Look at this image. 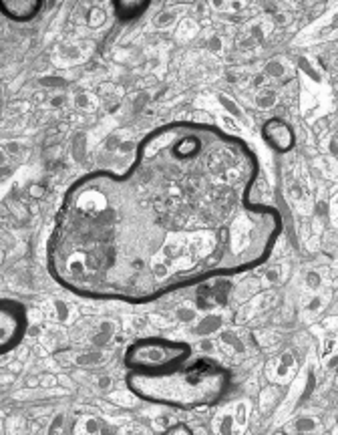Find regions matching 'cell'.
Listing matches in <instances>:
<instances>
[{
	"label": "cell",
	"mask_w": 338,
	"mask_h": 435,
	"mask_svg": "<svg viewBox=\"0 0 338 435\" xmlns=\"http://www.w3.org/2000/svg\"><path fill=\"white\" fill-rule=\"evenodd\" d=\"M274 302H276V296H274L272 292H268V294H260V296H254V298H250V301H248L246 304H241V306H240L238 315H236V322H238V324H244V322H248V320H250V318H254L256 315H260V312L268 310L270 306H274Z\"/></svg>",
	"instance_id": "obj_1"
},
{
	"label": "cell",
	"mask_w": 338,
	"mask_h": 435,
	"mask_svg": "<svg viewBox=\"0 0 338 435\" xmlns=\"http://www.w3.org/2000/svg\"><path fill=\"white\" fill-rule=\"evenodd\" d=\"M294 355L292 352H282V355L278 359H274L272 363H270L268 367V377L272 381H278V383H282V381H288L292 377V371H294Z\"/></svg>",
	"instance_id": "obj_2"
},
{
	"label": "cell",
	"mask_w": 338,
	"mask_h": 435,
	"mask_svg": "<svg viewBox=\"0 0 338 435\" xmlns=\"http://www.w3.org/2000/svg\"><path fill=\"white\" fill-rule=\"evenodd\" d=\"M250 232H252V226H250L248 220H244V218L234 224V228H232V248H234L236 254L246 250V246L250 244Z\"/></svg>",
	"instance_id": "obj_3"
},
{
	"label": "cell",
	"mask_w": 338,
	"mask_h": 435,
	"mask_svg": "<svg viewBox=\"0 0 338 435\" xmlns=\"http://www.w3.org/2000/svg\"><path fill=\"white\" fill-rule=\"evenodd\" d=\"M218 101L222 103V107H224L225 111L229 113V117H232L234 121L238 119L240 123L244 125V127H248V125H250L248 121H246V115H244V111H241V109L238 107V103H236V101H232L229 97H225V95H218Z\"/></svg>",
	"instance_id": "obj_4"
},
{
	"label": "cell",
	"mask_w": 338,
	"mask_h": 435,
	"mask_svg": "<svg viewBox=\"0 0 338 435\" xmlns=\"http://www.w3.org/2000/svg\"><path fill=\"white\" fill-rule=\"evenodd\" d=\"M296 399H298V381L290 387V393H288V399L282 403V407L278 409V417H276V421L280 423V421H284V419H288V415L292 413V409H294V403H296Z\"/></svg>",
	"instance_id": "obj_5"
},
{
	"label": "cell",
	"mask_w": 338,
	"mask_h": 435,
	"mask_svg": "<svg viewBox=\"0 0 338 435\" xmlns=\"http://www.w3.org/2000/svg\"><path fill=\"white\" fill-rule=\"evenodd\" d=\"M278 103V93L274 89H262L256 95V105L260 109H272Z\"/></svg>",
	"instance_id": "obj_6"
},
{
	"label": "cell",
	"mask_w": 338,
	"mask_h": 435,
	"mask_svg": "<svg viewBox=\"0 0 338 435\" xmlns=\"http://www.w3.org/2000/svg\"><path fill=\"white\" fill-rule=\"evenodd\" d=\"M47 315L52 317V318H59L61 322L69 320V306L61 301H52L48 306H47Z\"/></svg>",
	"instance_id": "obj_7"
},
{
	"label": "cell",
	"mask_w": 338,
	"mask_h": 435,
	"mask_svg": "<svg viewBox=\"0 0 338 435\" xmlns=\"http://www.w3.org/2000/svg\"><path fill=\"white\" fill-rule=\"evenodd\" d=\"M75 105L79 109H85V111H95V109H97V105H99V101H97V97H95V95L80 93V95H77V97H75Z\"/></svg>",
	"instance_id": "obj_8"
},
{
	"label": "cell",
	"mask_w": 338,
	"mask_h": 435,
	"mask_svg": "<svg viewBox=\"0 0 338 435\" xmlns=\"http://www.w3.org/2000/svg\"><path fill=\"white\" fill-rule=\"evenodd\" d=\"M197 34V24L193 20H181L179 26H177V38H193Z\"/></svg>",
	"instance_id": "obj_9"
},
{
	"label": "cell",
	"mask_w": 338,
	"mask_h": 435,
	"mask_svg": "<svg viewBox=\"0 0 338 435\" xmlns=\"http://www.w3.org/2000/svg\"><path fill=\"white\" fill-rule=\"evenodd\" d=\"M274 401H278V389H276V387H268V389L262 393V397H260V407H262V411H270V409H272Z\"/></svg>",
	"instance_id": "obj_10"
},
{
	"label": "cell",
	"mask_w": 338,
	"mask_h": 435,
	"mask_svg": "<svg viewBox=\"0 0 338 435\" xmlns=\"http://www.w3.org/2000/svg\"><path fill=\"white\" fill-rule=\"evenodd\" d=\"M220 341L224 347H229L234 352H244V345H241V341L234 335V333H222Z\"/></svg>",
	"instance_id": "obj_11"
},
{
	"label": "cell",
	"mask_w": 338,
	"mask_h": 435,
	"mask_svg": "<svg viewBox=\"0 0 338 435\" xmlns=\"http://www.w3.org/2000/svg\"><path fill=\"white\" fill-rule=\"evenodd\" d=\"M63 341H64L63 331H52V329H50V331H47L45 336H43V343H45V347H48V349L59 347Z\"/></svg>",
	"instance_id": "obj_12"
},
{
	"label": "cell",
	"mask_w": 338,
	"mask_h": 435,
	"mask_svg": "<svg viewBox=\"0 0 338 435\" xmlns=\"http://www.w3.org/2000/svg\"><path fill=\"white\" fill-rule=\"evenodd\" d=\"M75 431H77V433H91V435H93V433H99L101 429H99V423H97L95 419L83 417V419H80L79 423H77V429H75Z\"/></svg>",
	"instance_id": "obj_13"
},
{
	"label": "cell",
	"mask_w": 338,
	"mask_h": 435,
	"mask_svg": "<svg viewBox=\"0 0 338 435\" xmlns=\"http://www.w3.org/2000/svg\"><path fill=\"white\" fill-rule=\"evenodd\" d=\"M175 20H177V10H165V12H161V15L155 18V26L157 29H165V26H169V24H173Z\"/></svg>",
	"instance_id": "obj_14"
},
{
	"label": "cell",
	"mask_w": 338,
	"mask_h": 435,
	"mask_svg": "<svg viewBox=\"0 0 338 435\" xmlns=\"http://www.w3.org/2000/svg\"><path fill=\"white\" fill-rule=\"evenodd\" d=\"M304 282H306V288L312 290V292H316V290L322 288V276H320V272H314V270L306 272Z\"/></svg>",
	"instance_id": "obj_15"
},
{
	"label": "cell",
	"mask_w": 338,
	"mask_h": 435,
	"mask_svg": "<svg viewBox=\"0 0 338 435\" xmlns=\"http://www.w3.org/2000/svg\"><path fill=\"white\" fill-rule=\"evenodd\" d=\"M234 421L238 425H241L244 427L246 423H248V403L246 401H240L238 405H236V411H234Z\"/></svg>",
	"instance_id": "obj_16"
},
{
	"label": "cell",
	"mask_w": 338,
	"mask_h": 435,
	"mask_svg": "<svg viewBox=\"0 0 338 435\" xmlns=\"http://www.w3.org/2000/svg\"><path fill=\"white\" fill-rule=\"evenodd\" d=\"M105 20H107V15H105V10L103 8H99V6H95V8H91L89 10V24L91 26H101V24H105Z\"/></svg>",
	"instance_id": "obj_17"
},
{
	"label": "cell",
	"mask_w": 338,
	"mask_h": 435,
	"mask_svg": "<svg viewBox=\"0 0 338 435\" xmlns=\"http://www.w3.org/2000/svg\"><path fill=\"white\" fill-rule=\"evenodd\" d=\"M109 397H111L113 403H117L121 407H133V405H137V399H135L133 395H127V393H111Z\"/></svg>",
	"instance_id": "obj_18"
},
{
	"label": "cell",
	"mask_w": 338,
	"mask_h": 435,
	"mask_svg": "<svg viewBox=\"0 0 338 435\" xmlns=\"http://www.w3.org/2000/svg\"><path fill=\"white\" fill-rule=\"evenodd\" d=\"M324 304H326V298H324V296H314L312 301L306 304V312H308V315H318V312L324 308Z\"/></svg>",
	"instance_id": "obj_19"
},
{
	"label": "cell",
	"mask_w": 338,
	"mask_h": 435,
	"mask_svg": "<svg viewBox=\"0 0 338 435\" xmlns=\"http://www.w3.org/2000/svg\"><path fill=\"white\" fill-rule=\"evenodd\" d=\"M284 71H286V67H284L282 61H270V63L266 65V73H268V75H272V77H282Z\"/></svg>",
	"instance_id": "obj_20"
},
{
	"label": "cell",
	"mask_w": 338,
	"mask_h": 435,
	"mask_svg": "<svg viewBox=\"0 0 338 435\" xmlns=\"http://www.w3.org/2000/svg\"><path fill=\"white\" fill-rule=\"evenodd\" d=\"M113 329H115V324H113V322H105V324H101V335H99V336H95V338H93V343H95V345H103V336H105V338H109L111 333H113Z\"/></svg>",
	"instance_id": "obj_21"
},
{
	"label": "cell",
	"mask_w": 338,
	"mask_h": 435,
	"mask_svg": "<svg viewBox=\"0 0 338 435\" xmlns=\"http://www.w3.org/2000/svg\"><path fill=\"white\" fill-rule=\"evenodd\" d=\"M197 318V312L193 310V308H179L177 310V320H181V322H193Z\"/></svg>",
	"instance_id": "obj_22"
},
{
	"label": "cell",
	"mask_w": 338,
	"mask_h": 435,
	"mask_svg": "<svg viewBox=\"0 0 338 435\" xmlns=\"http://www.w3.org/2000/svg\"><path fill=\"white\" fill-rule=\"evenodd\" d=\"M101 352H89V355H79L77 357V363L79 365H95L97 361H101Z\"/></svg>",
	"instance_id": "obj_23"
},
{
	"label": "cell",
	"mask_w": 338,
	"mask_h": 435,
	"mask_svg": "<svg viewBox=\"0 0 338 435\" xmlns=\"http://www.w3.org/2000/svg\"><path fill=\"white\" fill-rule=\"evenodd\" d=\"M256 292V284L252 282H246V284H241V288H238V296H240V301H248L250 298V294H254Z\"/></svg>",
	"instance_id": "obj_24"
},
{
	"label": "cell",
	"mask_w": 338,
	"mask_h": 435,
	"mask_svg": "<svg viewBox=\"0 0 338 435\" xmlns=\"http://www.w3.org/2000/svg\"><path fill=\"white\" fill-rule=\"evenodd\" d=\"M294 425H296L294 431H314V427H316L312 419H298Z\"/></svg>",
	"instance_id": "obj_25"
},
{
	"label": "cell",
	"mask_w": 338,
	"mask_h": 435,
	"mask_svg": "<svg viewBox=\"0 0 338 435\" xmlns=\"http://www.w3.org/2000/svg\"><path fill=\"white\" fill-rule=\"evenodd\" d=\"M220 431H222V433H232V431H234V415H232V413L224 415L222 425H220Z\"/></svg>",
	"instance_id": "obj_26"
},
{
	"label": "cell",
	"mask_w": 338,
	"mask_h": 435,
	"mask_svg": "<svg viewBox=\"0 0 338 435\" xmlns=\"http://www.w3.org/2000/svg\"><path fill=\"white\" fill-rule=\"evenodd\" d=\"M334 347H336V338H334V336H332V338H326V341H324V351H322V357H324V359H328L330 352H334Z\"/></svg>",
	"instance_id": "obj_27"
},
{
	"label": "cell",
	"mask_w": 338,
	"mask_h": 435,
	"mask_svg": "<svg viewBox=\"0 0 338 435\" xmlns=\"http://www.w3.org/2000/svg\"><path fill=\"white\" fill-rule=\"evenodd\" d=\"M222 125H224L225 129H229V131H240V127L234 123V119L229 117V115H224V117H222Z\"/></svg>",
	"instance_id": "obj_28"
},
{
	"label": "cell",
	"mask_w": 338,
	"mask_h": 435,
	"mask_svg": "<svg viewBox=\"0 0 338 435\" xmlns=\"http://www.w3.org/2000/svg\"><path fill=\"white\" fill-rule=\"evenodd\" d=\"M264 278H266V282L274 284V282H278V278H280V272H278V270H266Z\"/></svg>",
	"instance_id": "obj_29"
},
{
	"label": "cell",
	"mask_w": 338,
	"mask_h": 435,
	"mask_svg": "<svg viewBox=\"0 0 338 435\" xmlns=\"http://www.w3.org/2000/svg\"><path fill=\"white\" fill-rule=\"evenodd\" d=\"M61 425H63V415H59V417H55V419H52V423H50V429H48V433L61 431Z\"/></svg>",
	"instance_id": "obj_30"
},
{
	"label": "cell",
	"mask_w": 338,
	"mask_h": 435,
	"mask_svg": "<svg viewBox=\"0 0 338 435\" xmlns=\"http://www.w3.org/2000/svg\"><path fill=\"white\" fill-rule=\"evenodd\" d=\"M111 385H113V379H111V377H101V379H99V387H101V389H109Z\"/></svg>",
	"instance_id": "obj_31"
},
{
	"label": "cell",
	"mask_w": 338,
	"mask_h": 435,
	"mask_svg": "<svg viewBox=\"0 0 338 435\" xmlns=\"http://www.w3.org/2000/svg\"><path fill=\"white\" fill-rule=\"evenodd\" d=\"M199 349L204 351V352H211V351H213V343H211V341H204V343L199 345Z\"/></svg>",
	"instance_id": "obj_32"
},
{
	"label": "cell",
	"mask_w": 338,
	"mask_h": 435,
	"mask_svg": "<svg viewBox=\"0 0 338 435\" xmlns=\"http://www.w3.org/2000/svg\"><path fill=\"white\" fill-rule=\"evenodd\" d=\"M38 335V326H31V336H36Z\"/></svg>",
	"instance_id": "obj_33"
}]
</instances>
